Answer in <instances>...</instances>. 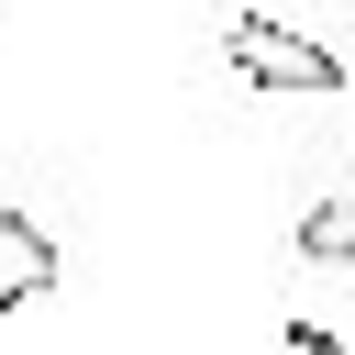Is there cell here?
Segmentation results:
<instances>
[{
	"label": "cell",
	"mask_w": 355,
	"mask_h": 355,
	"mask_svg": "<svg viewBox=\"0 0 355 355\" xmlns=\"http://www.w3.org/2000/svg\"><path fill=\"white\" fill-rule=\"evenodd\" d=\"M222 55L255 78V89H344V67H333V44H311V33H288V22H266V11H233L222 22Z\"/></svg>",
	"instance_id": "1"
},
{
	"label": "cell",
	"mask_w": 355,
	"mask_h": 355,
	"mask_svg": "<svg viewBox=\"0 0 355 355\" xmlns=\"http://www.w3.org/2000/svg\"><path fill=\"white\" fill-rule=\"evenodd\" d=\"M44 288H55V233L33 211H0V311H22Z\"/></svg>",
	"instance_id": "2"
},
{
	"label": "cell",
	"mask_w": 355,
	"mask_h": 355,
	"mask_svg": "<svg viewBox=\"0 0 355 355\" xmlns=\"http://www.w3.org/2000/svg\"><path fill=\"white\" fill-rule=\"evenodd\" d=\"M300 255H311V266H355V189L300 211Z\"/></svg>",
	"instance_id": "3"
},
{
	"label": "cell",
	"mask_w": 355,
	"mask_h": 355,
	"mask_svg": "<svg viewBox=\"0 0 355 355\" xmlns=\"http://www.w3.org/2000/svg\"><path fill=\"white\" fill-rule=\"evenodd\" d=\"M288 355H344V344H333L322 322H288Z\"/></svg>",
	"instance_id": "4"
}]
</instances>
